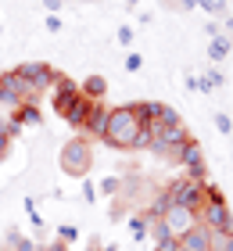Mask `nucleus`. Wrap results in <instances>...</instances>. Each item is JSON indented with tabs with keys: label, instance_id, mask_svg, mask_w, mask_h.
Here are the masks:
<instances>
[{
	"label": "nucleus",
	"instance_id": "f257e3e1",
	"mask_svg": "<svg viewBox=\"0 0 233 251\" xmlns=\"http://www.w3.org/2000/svg\"><path fill=\"white\" fill-rule=\"evenodd\" d=\"M140 122L133 104H122V108H111L108 111V133H104V140L115 144V147H133L136 133H140Z\"/></svg>",
	"mask_w": 233,
	"mask_h": 251
},
{
	"label": "nucleus",
	"instance_id": "f03ea898",
	"mask_svg": "<svg viewBox=\"0 0 233 251\" xmlns=\"http://www.w3.org/2000/svg\"><path fill=\"white\" fill-rule=\"evenodd\" d=\"M197 223L208 226L212 233H233V215H230V208H226V198H223L215 187H208L205 204H201V212H197Z\"/></svg>",
	"mask_w": 233,
	"mask_h": 251
},
{
	"label": "nucleus",
	"instance_id": "7ed1b4c3",
	"mask_svg": "<svg viewBox=\"0 0 233 251\" xmlns=\"http://www.w3.org/2000/svg\"><path fill=\"white\" fill-rule=\"evenodd\" d=\"M93 165V147L86 136H72L65 147H61V173L72 176V179H83Z\"/></svg>",
	"mask_w": 233,
	"mask_h": 251
},
{
	"label": "nucleus",
	"instance_id": "20e7f679",
	"mask_svg": "<svg viewBox=\"0 0 233 251\" xmlns=\"http://www.w3.org/2000/svg\"><path fill=\"white\" fill-rule=\"evenodd\" d=\"M36 90L26 83V75L18 68L0 75V108H22V104H36Z\"/></svg>",
	"mask_w": 233,
	"mask_h": 251
},
{
	"label": "nucleus",
	"instance_id": "39448f33",
	"mask_svg": "<svg viewBox=\"0 0 233 251\" xmlns=\"http://www.w3.org/2000/svg\"><path fill=\"white\" fill-rule=\"evenodd\" d=\"M172 208H190V212H201L205 204V194H208V183H197V179L183 176V179H172V183L165 187Z\"/></svg>",
	"mask_w": 233,
	"mask_h": 251
},
{
	"label": "nucleus",
	"instance_id": "423d86ee",
	"mask_svg": "<svg viewBox=\"0 0 233 251\" xmlns=\"http://www.w3.org/2000/svg\"><path fill=\"white\" fill-rule=\"evenodd\" d=\"M18 72L26 75V83L36 90V94H43V90H54V83L61 79V72H57L54 65L47 61H29V65H18Z\"/></svg>",
	"mask_w": 233,
	"mask_h": 251
},
{
	"label": "nucleus",
	"instance_id": "0eeeda50",
	"mask_svg": "<svg viewBox=\"0 0 233 251\" xmlns=\"http://www.w3.org/2000/svg\"><path fill=\"white\" fill-rule=\"evenodd\" d=\"M180 162L190 169V179H197V183H208L205 154H201V144H197V140H186V144L180 147Z\"/></svg>",
	"mask_w": 233,
	"mask_h": 251
},
{
	"label": "nucleus",
	"instance_id": "6e6552de",
	"mask_svg": "<svg viewBox=\"0 0 233 251\" xmlns=\"http://www.w3.org/2000/svg\"><path fill=\"white\" fill-rule=\"evenodd\" d=\"M161 223H165V230L180 241L183 233H190L197 226V212H190V208H169L165 215H161Z\"/></svg>",
	"mask_w": 233,
	"mask_h": 251
},
{
	"label": "nucleus",
	"instance_id": "1a4fd4ad",
	"mask_svg": "<svg viewBox=\"0 0 233 251\" xmlns=\"http://www.w3.org/2000/svg\"><path fill=\"white\" fill-rule=\"evenodd\" d=\"M79 97H83V94H79V86L72 83V79H65V75H61V79L54 83V97H51V104H54L57 115H65V111L72 108Z\"/></svg>",
	"mask_w": 233,
	"mask_h": 251
},
{
	"label": "nucleus",
	"instance_id": "9d476101",
	"mask_svg": "<svg viewBox=\"0 0 233 251\" xmlns=\"http://www.w3.org/2000/svg\"><path fill=\"white\" fill-rule=\"evenodd\" d=\"M176 248L180 251H212V230L197 223L190 233H183L180 241H176Z\"/></svg>",
	"mask_w": 233,
	"mask_h": 251
},
{
	"label": "nucleus",
	"instance_id": "9b49d317",
	"mask_svg": "<svg viewBox=\"0 0 233 251\" xmlns=\"http://www.w3.org/2000/svg\"><path fill=\"white\" fill-rule=\"evenodd\" d=\"M83 129H86L90 136H101V140H104V133H108V108L93 104V108H90V119H86Z\"/></svg>",
	"mask_w": 233,
	"mask_h": 251
},
{
	"label": "nucleus",
	"instance_id": "f8f14e48",
	"mask_svg": "<svg viewBox=\"0 0 233 251\" xmlns=\"http://www.w3.org/2000/svg\"><path fill=\"white\" fill-rule=\"evenodd\" d=\"M90 108H93V100H86V97H79V100H76V104H72V108L65 111L61 119H65L68 126H76V129H83V126H86V119H90Z\"/></svg>",
	"mask_w": 233,
	"mask_h": 251
},
{
	"label": "nucleus",
	"instance_id": "ddd939ff",
	"mask_svg": "<svg viewBox=\"0 0 233 251\" xmlns=\"http://www.w3.org/2000/svg\"><path fill=\"white\" fill-rule=\"evenodd\" d=\"M133 111L144 126H155L161 119V111H165V104H161V100H140V104H133Z\"/></svg>",
	"mask_w": 233,
	"mask_h": 251
},
{
	"label": "nucleus",
	"instance_id": "4468645a",
	"mask_svg": "<svg viewBox=\"0 0 233 251\" xmlns=\"http://www.w3.org/2000/svg\"><path fill=\"white\" fill-rule=\"evenodd\" d=\"M79 94H83L86 100H93V104H97V100H101L104 94H108V79H104V75H90L86 83L79 86Z\"/></svg>",
	"mask_w": 233,
	"mask_h": 251
},
{
	"label": "nucleus",
	"instance_id": "2eb2a0df",
	"mask_svg": "<svg viewBox=\"0 0 233 251\" xmlns=\"http://www.w3.org/2000/svg\"><path fill=\"white\" fill-rule=\"evenodd\" d=\"M11 119H15L18 126H40V122H43L36 104H22V108H15V115H11Z\"/></svg>",
	"mask_w": 233,
	"mask_h": 251
},
{
	"label": "nucleus",
	"instance_id": "dca6fc26",
	"mask_svg": "<svg viewBox=\"0 0 233 251\" xmlns=\"http://www.w3.org/2000/svg\"><path fill=\"white\" fill-rule=\"evenodd\" d=\"M126 226H129V233L136 237V241H144L147 230H151V219H147V212H136V215H129V219H126Z\"/></svg>",
	"mask_w": 233,
	"mask_h": 251
},
{
	"label": "nucleus",
	"instance_id": "f3484780",
	"mask_svg": "<svg viewBox=\"0 0 233 251\" xmlns=\"http://www.w3.org/2000/svg\"><path fill=\"white\" fill-rule=\"evenodd\" d=\"M230 47H233L230 36H212V43H208V58H212V61H223L226 54H230Z\"/></svg>",
	"mask_w": 233,
	"mask_h": 251
},
{
	"label": "nucleus",
	"instance_id": "a211bd4d",
	"mask_svg": "<svg viewBox=\"0 0 233 251\" xmlns=\"http://www.w3.org/2000/svg\"><path fill=\"white\" fill-rule=\"evenodd\" d=\"M97 190L104 194V198H115V194H122V176H104Z\"/></svg>",
	"mask_w": 233,
	"mask_h": 251
},
{
	"label": "nucleus",
	"instance_id": "6ab92c4d",
	"mask_svg": "<svg viewBox=\"0 0 233 251\" xmlns=\"http://www.w3.org/2000/svg\"><path fill=\"white\" fill-rule=\"evenodd\" d=\"M201 79V90L208 94V90H215V86H223V72H219V68H208L205 75H197Z\"/></svg>",
	"mask_w": 233,
	"mask_h": 251
},
{
	"label": "nucleus",
	"instance_id": "aec40b11",
	"mask_svg": "<svg viewBox=\"0 0 233 251\" xmlns=\"http://www.w3.org/2000/svg\"><path fill=\"white\" fill-rule=\"evenodd\" d=\"M57 241H65V244H72V241H79V230L72 223H65V226H57Z\"/></svg>",
	"mask_w": 233,
	"mask_h": 251
},
{
	"label": "nucleus",
	"instance_id": "412c9836",
	"mask_svg": "<svg viewBox=\"0 0 233 251\" xmlns=\"http://www.w3.org/2000/svg\"><path fill=\"white\" fill-rule=\"evenodd\" d=\"M201 7L208 11V15H215V18L226 15V4H223V0H201Z\"/></svg>",
	"mask_w": 233,
	"mask_h": 251
},
{
	"label": "nucleus",
	"instance_id": "4be33fe9",
	"mask_svg": "<svg viewBox=\"0 0 233 251\" xmlns=\"http://www.w3.org/2000/svg\"><path fill=\"white\" fill-rule=\"evenodd\" d=\"M215 129H219V133H233V119L219 111V115H215Z\"/></svg>",
	"mask_w": 233,
	"mask_h": 251
},
{
	"label": "nucleus",
	"instance_id": "5701e85b",
	"mask_svg": "<svg viewBox=\"0 0 233 251\" xmlns=\"http://www.w3.org/2000/svg\"><path fill=\"white\" fill-rule=\"evenodd\" d=\"M140 68H144V58H140V54H129V58H126V72H140Z\"/></svg>",
	"mask_w": 233,
	"mask_h": 251
},
{
	"label": "nucleus",
	"instance_id": "b1692460",
	"mask_svg": "<svg viewBox=\"0 0 233 251\" xmlns=\"http://www.w3.org/2000/svg\"><path fill=\"white\" fill-rule=\"evenodd\" d=\"M11 140H15L11 133H0V162L7 158V151H11Z\"/></svg>",
	"mask_w": 233,
	"mask_h": 251
},
{
	"label": "nucleus",
	"instance_id": "393cba45",
	"mask_svg": "<svg viewBox=\"0 0 233 251\" xmlns=\"http://www.w3.org/2000/svg\"><path fill=\"white\" fill-rule=\"evenodd\" d=\"M11 251H36V241H32V237H22V241L11 248Z\"/></svg>",
	"mask_w": 233,
	"mask_h": 251
},
{
	"label": "nucleus",
	"instance_id": "a878e982",
	"mask_svg": "<svg viewBox=\"0 0 233 251\" xmlns=\"http://www.w3.org/2000/svg\"><path fill=\"white\" fill-rule=\"evenodd\" d=\"M119 43H122V47H129V43H133V29H129V25L119 29Z\"/></svg>",
	"mask_w": 233,
	"mask_h": 251
},
{
	"label": "nucleus",
	"instance_id": "bb28decb",
	"mask_svg": "<svg viewBox=\"0 0 233 251\" xmlns=\"http://www.w3.org/2000/svg\"><path fill=\"white\" fill-rule=\"evenodd\" d=\"M43 7H47V15H57L65 7V0H43Z\"/></svg>",
	"mask_w": 233,
	"mask_h": 251
},
{
	"label": "nucleus",
	"instance_id": "cd10ccee",
	"mask_svg": "<svg viewBox=\"0 0 233 251\" xmlns=\"http://www.w3.org/2000/svg\"><path fill=\"white\" fill-rule=\"evenodd\" d=\"M47 251H68V244L57 241V237H51V241H47Z\"/></svg>",
	"mask_w": 233,
	"mask_h": 251
},
{
	"label": "nucleus",
	"instance_id": "c85d7f7f",
	"mask_svg": "<svg viewBox=\"0 0 233 251\" xmlns=\"http://www.w3.org/2000/svg\"><path fill=\"white\" fill-rule=\"evenodd\" d=\"M83 198H86V201H97V187L86 183V187H83Z\"/></svg>",
	"mask_w": 233,
	"mask_h": 251
},
{
	"label": "nucleus",
	"instance_id": "c756f323",
	"mask_svg": "<svg viewBox=\"0 0 233 251\" xmlns=\"http://www.w3.org/2000/svg\"><path fill=\"white\" fill-rule=\"evenodd\" d=\"M186 90H201V79H197L194 72H190V75H186Z\"/></svg>",
	"mask_w": 233,
	"mask_h": 251
},
{
	"label": "nucleus",
	"instance_id": "7c9ffc66",
	"mask_svg": "<svg viewBox=\"0 0 233 251\" xmlns=\"http://www.w3.org/2000/svg\"><path fill=\"white\" fill-rule=\"evenodd\" d=\"M155 251H180L176 241H165V244H155Z\"/></svg>",
	"mask_w": 233,
	"mask_h": 251
},
{
	"label": "nucleus",
	"instance_id": "2f4dec72",
	"mask_svg": "<svg viewBox=\"0 0 233 251\" xmlns=\"http://www.w3.org/2000/svg\"><path fill=\"white\" fill-rule=\"evenodd\" d=\"M47 29H51V32H57V29H61V22H57V15H51V18H47Z\"/></svg>",
	"mask_w": 233,
	"mask_h": 251
},
{
	"label": "nucleus",
	"instance_id": "473e14b6",
	"mask_svg": "<svg viewBox=\"0 0 233 251\" xmlns=\"http://www.w3.org/2000/svg\"><path fill=\"white\" fill-rule=\"evenodd\" d=\"M180 7H186V11H194V7H201V0H180Z\"/></svg>",
	"mask_w": 233,
	"mask_h": 251
},
{
	"label": "nucleus",
	"instance_id": "72a5a7b5",
	"mask_svg": "<svg viewBox=\"0 0 233 251\" xmlns=\"http://www.w3.org/2000/svg\"><path fill=\"white\" fill-rule=\"evenodd\" d=\"M0 133H7V115L0 111Z\"/></svg>",
	"mask_w": 233,
	"mask_h": 251
},
{
	"label": "nucleus",
	"instance_id": "f704fd0d",
	"mask_svg": "<svg viewBox=\"0 0 233 251\" xmlns=\"http://www.w3.org/2000/svg\"><path fill=\"white\" fill-rule=\"evenodd\" d=\"M86 251H101V241H97V237L90 241V248H86Z\"/></svg>",
	"mask_w": 233,
	"mask_h": 251
},
{
	"label": "nucleus",
	"instance_id": "c9c22d12",
	"mask_svg": "<svg viewBox=\"0 0 233 251\" xmlns=\"http://www.w3.org/2000/svg\"><path fill=\"white\" fill-rule=\"evenodd\" d=\"M223 25H226V29L233 32V15H226V18H223Z\"/></svg>",
	"mask_w": 233,
	"mask_h": 251
},
{
	"label": "nucleus",
	"instance_id": "e433bc0d",
	"mask_svg": "<svg viewBox=\"0 0 233 251\" xmlns=\"http://www.w3.org/2000/svg\"><path fill=\"white\" fill-rule=\"evenodd\" d=\"M136 4H140V0H126V7H129V11H136Z\"/></svg>",
	"mask_w": 233,
	"mask_h": 251
},
{
	"label": "nucleus",
	"instance_id": "4c0bfd02",
	"mask_svg": "<svg viewBox=\"0 0 233 251\" xmlns=\"http://www.w3.org/2000/svg\"><path fill=\"white\" fill-rule=\"evenodd\" d=\"M101 251H119V248H115V244H108V248H104V244H101Z\"/></svg>",
	"mask_w": 233,
	"mask_h": 251
},
{
	"label": "nucleus",
	"instance_id": "58836bf2",
	"mask_svg": "<svg viewBox=\"0 0 233 251\" xmlns=\"http://www.w3.org/2000/svg\"><path fill=\"white\" fill-rule=\"evenodd\" d=\"M36 251H47V244H36Z\"/></svg>",
	"mask_w": 233,
	"mask_h": 251
},
{
	"label": "nucleus",
	"instance_id": "ea45409f",
	"mask_svg": "<svg viewBox=\"0 0 233 251\" xmlns=\"http://www.w3.org/2000/svg\"><path fill=\"white\" fill-rule=\"evenodd\" d=\"M223 4H226V0H223Z\"/></svg>",
	"mask_w": 233,
	"mask_h": 251
}]
</instances>
